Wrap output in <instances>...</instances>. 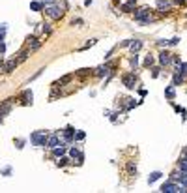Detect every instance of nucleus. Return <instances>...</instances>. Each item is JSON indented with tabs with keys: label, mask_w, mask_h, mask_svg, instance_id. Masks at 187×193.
I'll list each match as a JSON object with an SVG mask.
<instances>
[{
	"label": "nucleus",
	"mask_w": 187,
	"mask_h": 193,
	"mask_svg": "<svg viewBox=\"0 0 187 193\" xmlns=\"http://www.w3.org/2000/svg\"><path fill=\"white\" fill-rule=\"evenodd\" d=\"M176 2H183V0H176Z\"/></svg>",
	"instance_id": "obj_29"
},
{
	"label": "nucleus",
	"mask_w": 187,
	"mask_h": 193,
	"mask_svg": "<svg viewBox=\"0 0 187 193\" xmlns=\"http://www.w3.org/2000/svg\"><path fill=\"white\" fill-rule=\"evenodd\" d=\"M182 83H183V75L176 73V75H174V81H172V84H182Z\"/></svg>",
	"instance_id": "obj_15"
},
{
	"label": "nucleus",
	"mask_w": 187,
	"mask_h": 193,
	"mask_svg": "<svg viewBox=\"0 0 187 193\" xmlns=\"http://www.w3.org/2000/svg\"><path fill=\"white\" fill-rule=\"evenodd\" d=\"M152 64H154V58H152V56H148V58H146V66H152Z\"/></svg>",
	"instance_id": "obj_23"
},
{
	"label": "nucleus",
	"mask_w": 187,
	"mask_h": 193,
	"mask_svg": "<svg viewBox=\"0 0 187 193\" xmlns=\"http://www.w3.org/2000/svg\"><path fill=\"white\" fill-rule=\"evenodd\" d=\"M183 161H187V154H185V159H183Z\"/></svg>",
	"instance_id": "obj_28"
},
{
	"label": "nucleus",
	"mask_w": 187,
	"mask_h": 193,
	"mask_svg": "<svg viewBox=\"0 0 187 193\" xmlns=\"http://www.w3.org/2000/svg\"><path fill=\"white\" fill-rule=\"evenodd\" d=\"M0 66H2V60H0Z\"/></svg>",
	"instance_id": "obj_30"
},
{
	"label": "nucleus",
	"mask_w": 187,
	"mask_h": 193,
	"mask_svg": "<svg viewBox=\"0 0 187 193\" xmlns=\"http://www.w3.org/2000/svg\"><path fill=\"white\" fill-rule=\"evenodd\" d=\"M178 41H180V39H178V38H172V39H170V41H169V43H170V45H176V43H178Z\"/></svg>",
	"instance_id": "obj_24"
},
{
	"label": "nucleus",
	"mask_w": 187,
	"mask_h": 193,
	"mask_svg": "<svg viewBox=\"0 0 187 193\" xmlns=\"http://www.w3.org/2000/svg\"><path fill=\"white\" fill-rule=\"evenodd\" d=\"M0 120H2V118H0Z\"/></svg>",
	"instance_id": "obj_31"
},
{
	"label": "nucleus",
	"mask_w": 187,
	"mask_h": 193,
	"mask_svg": "<svg viewBox=\"0 0 187 193\" xmlns=\"http://www.w3.org/2000/svg\"><path fill=\"white\" fill-rule=\"evenodd\" d=\"M182 73L187 75V64H183V66H182Z\"/></svg>",
	"instance_id": "obj_25"
},
{
	"label": "nucleus",
	"mask_w": 187,
	"mask_h": 193,
	"mask_svg": "<svg viewBox=\"0 0 187 193\" xmlns=\"http://www.w3.org/2000/svg\"><path fill=\"white\" fill-rule=\"evenodd\" d=\"M58 145H60V141H58V135H51V137L47 139V146L54 148V146H58Z\"/></svg>",
	"instance_id": "obj_4"
},
{
	"label": "nucleus",
	"mask_w": 187,
	"mask_h": 193,
	"mask_svg": "<svg viewBox=\"0 0 187 193\" xmlns=\"http://www.w3.org/2000/svg\"><path fill=\"white\" fill-rule=\"evenodd\" d=\"M127 171H129V173H137V167L133 165V163H129V165H127Z\"/></svg>",
	"instance_id": "obj_20"
},
{
	"label": "nucleus",
	"mask_w": 187,
	"mask_h": 193,
	"mask_svg": "<svg viewBox=\"0 0 187 193\" xmlns=\"http://www.w3.org/2000/svg\"><path fill=\"white\" fill-rule=\"evenodd\" d=\"M0 41H4V32H0Z\"/></svg>",
	"instance_id": "obj_27"
},
{
	"label": "nucleus",
	"mask_w": 187,
	"mask_h": 193,
	"mask_svg": "<svg viewBox=\"0 0 187 193\" xmlns=\"http://www.w3.org/2000/svg\"><path fill=\"white\" fill-rule=\"evenodd\" d=\"M165 94H167L169 98H174V88H172V86H169L167 90H165Z\"/></svg>",
	"instance_id": "obj_17"
},
{
	"label": "nucleus",
	"mask_w": 187,
	"mask_h": 193,
	"mask_svg": "<svg viewBox=\"0 0 187 193\" xmlns=\"http://www.w3.org/2000/svg\"><path fill=\"white\" fill-rule=\"evenodd\" d=\"M109 71H110V68H109V66H103V68H99V71H98V75H99V77H103V75H107Z\"/></svg>",
	"instance_id": "obj_16"
},
{
	"label": "nucleus",
	"mask_w": 187,
	"mask_h": 193,
	"mask_svg": "<svg viewBox=\"0 0 187 193\" xmlns=\"http://www.w3.org/2000/svg\"><path fill=\"white\" fill-rule=\"evenodd\" d=\"M73 135H75V130H73V127H66V131H64V139H66V141H71V139H73Z\"/></svg>",
	"instance_id": "obj_7"
},
{
	"label": "nucleus",
	"mask_w": 187,
	"mask_h": 193,
	"mask_svg": "<svg viewBox=\"0 0 187 193\" xmlns=\"http://www.w3.org/2000/svg\"><path fill=\"white\" fill-rule=\"evenodd\" d=\"M30 141H32L36 146L47 145V131H45V130H43V131H34V133L30 135Z\"/></svg>",
	"instance_id": "obj_1"
},
{
	"label": "nucleus",
	"mask_w": 187,
	"mask_h": 193,
	"mask_svg": "<svg viewBox=\"0 0 187 193\" xmlns=\"http://www.w3.org/2000/svg\"><path fill=\"white\" fill-rule=\"evenodd\" d=\"M23 103H24V105L32 103V90H24V94H23Z\"/></svg>",
	"instance_id": "obj_6"
},
{
	"label": "nucleus",
	"mask_w": 187,
	"mask_h": 193,
	"mask_svg": "<svg viewBox=\"0 0 187 193\" xmlns=\"http://www.w3.org/2000/svg\"><path fill=\"white\" fill-rule=\"evenodd\" d=\"M47 13H49V15H51L52 19H60V17H62V13H64V11H62V10L58 8V6H54V4H49V6H47Z\"/></svg>",
	"instance_id": "obj_3"
},
{
	"label": "nucleus",
	"mask_w": 187,
	"mask_h": 193,
	"mask_svg": "<svg viewBox=\"0 0 187 193\" xmlns=\"http://www.w3.org/2000/svg\"><path fill=\"white\" fill-rule=\"evenodd\" d=\"M69 156H71V158H79V159H82V158H84V156H82V154L79 152L77 148H71V150H69Z\"/></svg>",
	"instance_id": "obj_9"
},
{
	"label": "nucleus",
	"mask_w": 187,
	"mask_h": 193,
	"mask_svg": "<svg viewBox=\"0 0 187 193\" xmlns=\"http://www.w3.org/2000/svg\"><path fill=\"white\" fill-rule=\"evenodd\" d=\"M159 60H161V64H169L170 62V56H169V53L165 51V53H161L159 54Z\"/></svg>",
	"instance_id": "obj_8"
},
{
	"label": "nucleus",
	"mask_w": 187,
	"mask_h": 193,
	"mask_svg": "<svg viewBox=\"0 0 187 193\" xmlns=\"http://www.w3.org/2000/svg\"><path fill=\"white\" fill-rule=\"evenodd\" d=\"M123 83H126L127 88H133L135 86V77L133 75H126V77H123Z\"/></svg>",
	"instance_id": "obj_5"
},
{
	"label": "nucleus",
	"mask_w": 187,
	"mask_h": 193,
	"mask_svg": "<svg viewBox=\"0 0 187 193\" xmlns=\"http://www.w3.org/2000/svg\"><path fill=\"white\" fill-rule=\"evenodd\" d=\"M10 113V103H4L2 107H0V116H4V114Z\"/></svg>",
	"instance_id": "obj_13"
},
{
	"label": "nucleus",
	"mask_w": 187,
	"mask_h": 193,
	"mask_svg": "<svg viewBox=\"0 0 187 193\" xmlns=\"http://www.w3.org/2000/svg\"><path fill=\"white\" fill-rule=\"evenodd\" d=\"M41 8H43V2H32L30 4V10L32 11H39Z\"/></svg>",
	"instance_id": "obj_11"
},
{
	"label": "nucleus",
	"mask_w": 187,
	"mask_h": 193,
	"mask_svg": "<svg viewBox=\"0 0 187 193\" xmlns=\"http://www.w3.org/2000/svg\"><path fill=\"white\" fill-rule=\"evenodd\" d=\"M159 178H161V173H159V171H155V173H152V176L148 178V182H150V184H154L155 180H159Z\"/></svg>",
	"instance_id": "obj_10"
},
{
	"label": "nucleus",
	"mask_w": 187,
	"mask_h": 193,
	"mask_svg": "<svg viewBox=\"0 0 187 193\" xmlns=\"http://www.w3.org/2000/svg\"><path fill=\"white\" fill-rule=\"evenodd\" d=\"M157 6H159V8L163 10V8H169L170 4H169V2H163V0H159V2H157Z\"/></svg>",
	"instance_id": "obj_19"
},
{
	"label": "nucleus",
	"mask_w": 187,
	"mask_h": 193,
	"mask_svg": "<svg viewBox=\"0 0 187 193\" xmlns=\"http://www.w3.org/2000/svg\"><path fill=\"white\" fill-rule=\"evenodd\" d=\"M15 66H17V62H15V60H10V62L4 66V71H13V68H15Z\"/></svg>",
	"instance_id": "obj_12"
},
{
	"label": "nucleus",
	"mask_w": 187,
	"mask_h": 193,
	"mask_svg": "<svg viewBox=\"0 0 187 193\" xmlns=\"http://www.w3.org/2000/svg\"><path fill=\"white\" fill-rule=\"evenodd\" d=\"M4 53H6V45L0 41V54H4Z\"/></svg>",
	"instance_id": "obj_21"
},
{
	"label": "nucleus",
	"mask_w": 187,
	"mask_h": 193,
	"mask_svg": "<svg viewBox=\"0 0 187 193\" xmlns=\"http://www.w3.org/2000/svg\"><path fill=\"white\" fill-rule=\"evenodd\" d=\"M52 150H54V156H62V154H64V148H58V146H54Z\"/></svg>",
	"instance_id": "obj_18"
},
{
	"label": "nucleus",
	"mask_w": 187,
	"mask_h": 193,
	"mask_svg": "<svg viewBox=\"0 0 187 193\" xmlns=\"http://www.w3.org/2000/svg\"><path fill=\"white\" fill-rule=\"evenodd\" d=\"M142 47V43H140V41H131V51H138V49H140Z\"/></svg>",
	"instance_id": "obj_14"
},
{
	"label": "nucleus",
	"mask_w": 187,
	"mask_h": 193,
	"mask_svg": "<svg viewBox=\"0 0 187 193\" xmlns=\"http://www.w3.org/2000/svg\"><path fill=\"white\" fill-rule=\"evenodd\" d=\"M161 191L163 193H176V191H187L183 186H176V184H172V182H167V184H163L161 186Z\"/></svg>",
	"instance_id": "obj_2"
},
{
	"label": "nucleus",
	"mask_w": 187,
	"mask_h": 193,
	"mask_svg": "<svg viewBox=\"0 0 187 193\" xmlns=\"http://www.w3.org/2000/svg\"><path fill=\"white\" fill-rule=\"evenodd\" d=\"M52 2H56V0H43V6H45V4L49 6V4H52Z\"/></svg>",
	"instance_id": "obj_26"
},
{
	"label": "nucleus",
	"mask_w": 187,
	"mask_h": 193,
	"mask_svg": "<svg viewBox=\"0 0 187 193\" xmlns=\"http://www.w3.org/2000/svg\"><path fill=\"white\" fill-rule=\"evenodd\" d=\"M77 139H79V141L84 139V131H79V133H77Z\"/></svg>",
	"instance_id": "obj_22"
}]
</instances>
